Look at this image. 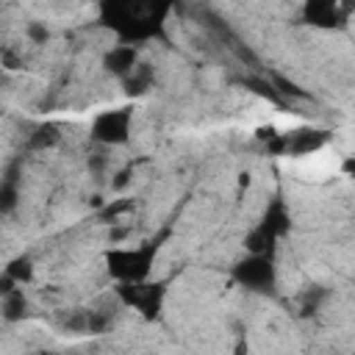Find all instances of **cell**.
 I'll return each instance as SVG.
<instances>
[{"instance_id":"obj_5","label":"cell","mask_w":355,"mask_h":355,"mask_svg":"<svg viewBox=\"0 0 355 355\" xmlns=\"http://www.w3.org/2000/svg\"><path fill=\"white\" fill-rule=\"evenodd\" d=\"M130 125H133V108H114L103 111L92 119V139L100 144H125L130 139Z\"/></svg>"},{"instance_id":"obj_4","label":"cell","mask_w":355,"mask_h":355,"mask_svg":"<svg viewBox=\"0 0 355 355\" xmlns=\"http://www.w3.org/2000/svg\"><path fill=\"white\" fill-rule=\"evenodd\" d=\"M116 297L122 305L139 311L144 319H155L164 308V297H166V283L158 280V283H150V280H141V283H116Z\"/></svg>"},{"instance_id":"obj_10","label":"cell","mask_w":355,"mask_h":355,"mask_svg":"<svg viewBox=\"0 0 355 355\" xmlns=\"http://www.w3.org/2000/svg\"><path fill=\"white\" fill-rule=\"evenodd\" d=\"M150 80H153L150 67H147V64H139V67L125 78V94H130V97L144 94V92L150 89Z\"/></svg>"},{"instance_id":"obj_18","label":"cell","mask_w":355,"mask_h":355,"mask_svg":"<svg viewBox=\"0 0 355 355\" xmlns=\"http://www.w3.org/2000/svg\"><path fill=\"white\" fill-rule=\"evenodd\" d=\"M341 169L349 175V178H355V155H349V158H344V164H341Z\"/></svg>"},{"instance_id":"obj_19","label":"cell","mask_w":355,"mask_h":355,"mask_svg":"<svg viewBox=\"0 0 355 355\" xmlns=\"http://www.w3.org/2000/svg\"><path fill=\"white\" fill-rule=\"evenodd\" d=\"M239 186H250V172H244V175H239Z\"/></svg>"},{"instance_id":"obj_2","label":"cell","mask_w":355,"mask_h":355,"mask_svg":"<svg viewBox=\"0 0 355 355\" xmlns=\"http://www.w3.org/2000/svg\"><path fill=\"white\" fill-rule=\"evenodd\" d=\"M164 236L147 239L139 247H114L105 252V269L116 283H141L150 277Z\"/></svg>"},{"instance_id":"obj_17","label":"cell","mask_w":355,"mask_h":355,"mask_svg":"<svg viewBox=\"0 0 355 355\" xmlns=\"http://www.w3.org/2000/svg\"><path fill=\"white\" fill-rule=\"evenodd\" d=\"M275 83H277V86H283L280 92H286V94H291V97H305V92H300L294 83H288V80H283V78H277V75H275Z\"/></svg>"},{"instance_id":"obj_3","label":"cell","mask_w":355,"mask_h":355,"mask_svg":"<svg viewBox=\"0 0 355 355\" xmlns=\"http://www.w3.org/2000/svg\"><path fill=\"white\" fill-rule=\"evenodd\" d=\"M288 211L280 202H272L263 214V219L244 236V250L250 255H272L280 236L288 233Z\"/></svg>"},{"instance_id":"obj_7","label":"cell","mask_w":355,"mask_h":355,"mask_svg":"<svg viewBox=\"0 0 355 355\" xmlns=\"http://www.w3.org/2000/svg\"><path fill=\"white\" fill-rule=\"evenodd\" d=\"M283 139H286V155H311L327 144L330 133L324 128H297L283 133Z\"/></svg>"},{"instance_id":"obj_1","label":"cell","mask_w":355,"mask_h":355,"mask_svg":"<svg viewBox=\"0 0 355 355\" xmlns=\"http://www.w3.org/2000/svg\"><path fill=\"white\" fill-rule=\"evenodd\" d=\"M100 11H103L105 25L116 31V36L122 39V44H133L136 47V42L153 39L164 28V8H155V6L105 3Z\"/></svg>"},{"instance_id":"obj_20","label":"cell","mask_w":355,"mask_h":355,"mask_svg":"<svg viewBox=\"0 0 355 355\" xmlns=\"http://www.w3.org/2000/svg\"><path fill=\"white\" fill-rule=\"evenodd\" d=\"M352 355H355V352H352Z\"/></svg>"},{"instance_id":"obj_8","label":"cell","mask_w":355,"mask_h":355,"mask_svg":"<svg viewBox=\"0 0 355 355\" xmlns=\"http://www.w3.org/2000/svg\"><path fill=\"white\" fill-rule=\"evenodd\" d=\"M305 22L308 25H316V28H338L347 17H344V8L333 0H311L305 3Z\"/></svg>"},{"instance_id":"obj_9","label":"cell","mask_w":355,"mask_h":355,"mask_svg":"<svg viewBox=\"0 0 355 355\" xmlns=\"http://www.w3.org/2000/svg\"><path fill=\"white\" fill-rule=\"evenodd\" d=\"M103 64H105V69H108L111 75H116V78L125 80V78L139 67V50H136L133 44H116V47H111V50L105 53Z\"/></svg>"},{"instance_id":"obj_11","label":"cell","mask_w":355,"mask_h":355,"mask_svg":"<svg viewBox=\"0 0 355 355\" xmlns=\"http://www.w3.org/2000/svg\"><path fill=\"white\" fill-rule=\"evenodd\" d=\"M25 313H28V300H25L22 288H17V291L3 297V319L6 322H19Z\"/></svg>"},{"instance_id":"obj_12","label":"cell","mask_w":355,"mask_h":355,"mask_svg":"<svg viewBox=\"0 0 355 355\" xmlns=\"http://www.w3.org/2000/svg\"><path fill=\"white\" fill-rule=\"evenodd\" d=\"M58 139H61L58 128H55V125H50V122H44V125H39V128L31 133L28 144H31V150H47V147H53Z\"/></svg>"},{"instance_id":"obj_6","label":"cell","mask_w":355,"mask_h":355,"mask_svg":"<svg viewBox=\"0 0 355 355\" xmlns=\"http://www.w3.org/2000/svg\"><path fill=\"white\" fill-rule=\"evenodd\" d=\"M233 277L250 291H266L275 286V261L272 255H247L233 266Z\"/></svg>"},{"instance_id":"obj_16","label":"cell","mask_w":355,"mask_h":355,"mask_svg":"<svg viewBox=\"0 0 355 355\" xmlns=\"http://www.w3.org/2000/svg\"><path fill=\"white\" fill-rule=\"evenodd\" d=\"M28 36H31V42H36V44H44L50 33H47V28H44V25H39V22H31V25H28Z\"/></svg>"},{"instance_id":"obj_15","label":"cell","mask_w":355,"mask_h":355,"mask_svg":"<svg viewBox=\"0 0 355 355\" xmlns=\"http://www.w3.org/2000/svg\"><path fill=\"white\" fill-rule=\"evenodd\" d=\"M247 86H252V92H258V94H263V97H269V100H277L275 86H272V83H266V80H261V78H250V80H247Z\"/></svg>"},{"instance_id":"obj_13","label":"cell","mask_w":355,"mask_h":355,"mask_svg":"<svg viewBox=\"0 0 355 355\" xmlns=\"http://www.w3.org/2000/svg\"><path fill=\"white\" fill-rule=\"evenodd\" d=\"M6 275H8V277L17 283V286H22V283H31V280H33V263H31V258L19 255V258L8 261V266H6Z\"/></svg>"},{"instance_id":"obj_14","label":"cell","mask_w":355,"mask_h":355,"mask_svg":"<svg viewBox=\"0 0 355 355\" xmlns=\"http://www.w3.org/2000/svg\"><path fill=\"white\" fill-rule=\"evenodd\" d=\"M14 205H17V186H14L11 180H6V183L0 186V211H3V214H11Z\"/></svg>"}]
</instances>
